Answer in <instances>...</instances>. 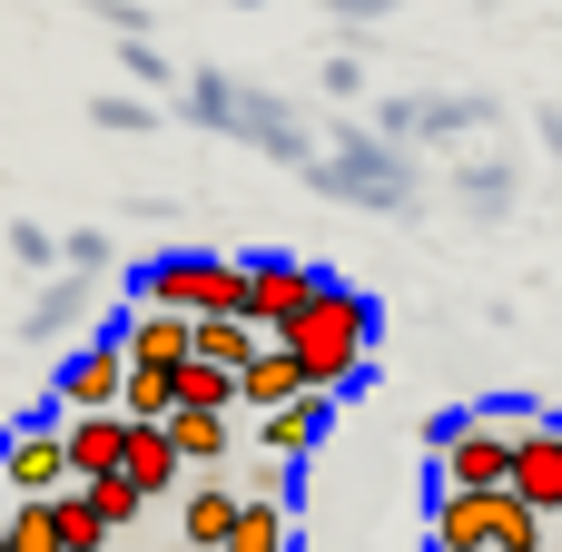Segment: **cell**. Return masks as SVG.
<instances>
[{"instance_id":"obj_1","label":"cell","mask_w":562,"mask_h":552,"mask_svg":"<svg viewBox=\"0 0 562 552\" xmlns=\"http://www.w3.org/2000/svg\"><path fill=\"white\" fill-rule=\"evenodd\" d=\"M277 346L296 356V375H306L316 395H356L366 365H375V296H356L346 277H316L306 316H296Z\"/></svg>"},{"instance_id":"obj_2","label":"cell","mask_w":562,"mask_h":552,"mask_svg":"<svg viewBox=\"0 0 562 552\" xmlns=\"http://www.w3.org/2000/svg\"><path fill=\"white\" fill-rule=\"evenodd\" d=\"M514 435H524V415H504V405L445 415L435 425V494H504L514 484Z\"/></svg>"},{"instance_id":"obj_3","label":"cell","mask_w":562,"mask_h":552,"mask_svg":"<svg viewBox=\"0 0 562 552\" xmlns=\"http://www.w3.org/2000/svg\"><path fill=\"white\" fill-rule=\"evenodd\" d=\"M425 552H553V523L504 484V494H435Z\"/></svg>"},{"instance_id":"obj_4","label":"cell","mask_w":562,"mask_h":552,"mask_svg":"<svg viewBox=\"0 0 562 552\" xmlns=\"http://www.w3.org/2000/svg\"><path fill=\"white\" fill-rule=\"evenodd\" d=\"M188 109L207 119V128H227V138H247V148H267V158H286V168H306V119L286 109V99H267V89H237L227 69H198L188 79Z\"/></svg>"},{"instance_id":"obj_5","label":"cell","mask_w":562,"mask_h":552,"mask_svg":"<svg viewBox=\"0 0 562 552\" xmlns=\"http://www.w3.org/2000/svg\"><path fill=\"white\" fill-rule=\"evenodd\" d=\"M138 306H168V316H247V257L168 247V257L138 267Z\"/></svg>"},{"instance_id":"obj_6","label":"cell","mask_w":562,"mask_h":552,"mask_svg":"<svg viewBox=\"0 0 562 552\" xmlns=\"http://www.w3.org/2000/svg\"><path fill=\"white\" fill-rule=\"evenodd\" d=\"M306 178H316L326 198H366V207H415V198H425L415 158H405L395 138H375V128H346L336 158H306Z\"/></svg>"},{"instance_id":"obj_7","label":"cell","mask_w":562,"mask_h":552,"mask_svg":"<svg viewBox=\"0 0 562 552\" xmlns=\"http://www.w3.org/2000/svg\"><path fill=\"white\" fill-rule=\"evenodd\" d=\"M0 484H10V504H49V494H69L59 415H20V425H0Z\"/></svg>"},{"instance_id":"obj_8","label":"cell","mask_w":562,"mask_h":552,"mask_svg":"<svg viewBox=\"0 0 562 552\" xmlns=\"http://www.w3.org/2000/svg\"><path fill=\"white\" fill-rule=\"evenodd\" d=\"M119 395H128V356H119V336H89V346L59 365V385H49L59 415H119Z\"/></svg>"},{"instance_id":"obj_9","label":"cell","mask_w":562,"mask_h":552,"mask_svg":"<svg viewBox=\"0 0 562 552\" xmlns=\"http://www.w3.org/2000/svg\"><path fill=\"white\" fill-rule=\"evenodd\" d=\"M494 119V99H474V89H445V99H375V138H464V128H484Z\"/></svg>"},{"instance_id":"obj_10","label":"cell","mask_w":562,"mask_h":552,"mask_svg":"<svg viewBox=\"0 0 562 552\" xmlns=\"http://www.w3.org/2000/svg\"><path fill=\"white\" fill-rule=\"evenodd\" d=\"M306 296H316V267H296V257H247V326H257L267 346L306 316Z\"/></svg>"},{"instance_id":"obj_11","label":"cell","mask_w":562,"mask_h":552,"mask_svg":"<svg viewBox=\"0 0 562 552\" xmlns=\"http://www.w3.org/2000/svg\"><path fill=\"white\" fill-rule=\"evenodd\" d=\"M514 494L562 533V415H524V435H514Z\"/></svg>"},{"instance_id":"obj_12","label":"cell","mask_w":562,"mask_h":552,"mask_svg":"<svg viewBox=\"0 0 562 552\" xmlns=\"http://www.w3.org/2000/svg\"><path fill=\"white\" fill-rule=\"evenodd\" d=\"M109 336H119L128 365H158V375H178V365L198 356V316H168V306H128Z\"/></svg>"},{"instance_id":"obj_13","label":"cell","mask_w":562,"mask_h":552,"mask_svg":"<svg viewBox=\"0 0 562 552\" xmlns=\"http://www.w3.org/2000/svg\"><path fill=\"white\" fill-rule=\"evenodd\" d=\"M326 425H336V395H296V405L257 415V444H267L277 464H306V454L326 444Z\"/></svg>"},{"instance_id":"obj_14","label":"cell","mask_w":562,"mask_h":552,"mask_svg":"<svg viewBox=\"0 0 562 552\" xmlns=\"http://www.w3.org/2000/svg\"><path fill=\"white\" fill-rule=\"evenodd\" d=\"M59 444H69V484H99L128 454V415H59Z\"/></svg>"},{"instance_id":"obj_15","label":"cell","mask_w":562,"mask_h":552,"mask_svg":"<svg viewBox=\"0 0 562 552\" xmlns=\"http://www.w3.org/2000/svg\"><path fill=\"white\" fill-rule=\"evenodd\" d=\"M296 395H316V385L296 375V356H286V346H257L247 375H237V405H247V415H277V405H296Z\"/></svg>"},{"instance_id":"obj_16","label":"cell","mask_w":562,"mask_h":552,"mask_svg":"<svg viewBox=\"0 0 562 552\" xmlns=\"http://www.w3.org/2000/svg\"><path fill=\"white\" fill-rule=\"evenodd\" d=\"M237 533V484H188V504H178V543L188 552H227Z\"/></svg>"},{"instance_id":"obj_17","label":"cell","mask_w":562,"mask_h":552,"mask_svg":"<svg viewBox=\"0 0 562 552\" xmlns=\"http://www.w3.org/2000/svg\"><path fill=\"white\" fill-rule=\"evenodd\" d=\"M119 474H128V484H138L148 504H168V484H178L188 464H178V444H168V425H128V454H119Z\"/></svg>"},{"instance_id":"obj_18","label":"cell","mask_w":562,"mask_h":552,"mask_svg":"<svg viewBox=\"0 0 562 552\" xmlns=\"http://www.w3.org/2000/svg\"><path fill=\"white\" fill-rule=\"evenodd\" d=\"M267 336L247 326V316H198V365H217V375H247V356H257Z\"/></svg>"},{"instance_id":"obj_19","label":"cell","mask_w":562,"mask_h":552,"mask_svg":"<svg viewBox=\"0 0 562 552\" xmlns=\"http://www.w3.org/2000/svg\"><path fill=\"white\" fill-rule=\"evenodd\" d=\"M168 444H178V464H227V444H237V425L227 415H168Z\"/></svg>"},{"instance_id":"obj_20","label":"cell","mask_w":562,"mask_h":552,"mask_svg":"<svg viewBox=\"0 0 562 552\" xmlns=\"http://www.w3.org/2000/svg\"><path fill=\"white\" fill-rule=\"evenodd\" d=\"M49 523H59V552H119L109 543V523L89 514V494L69 484V494H49Z\"/></svg>"},{"instance_id":"obj_21","label":"cell","mask_w":562,"mask_h":552,"mask_svg":"<svg viewBox=\"0 0 562 552\" xmlns=\"http://www.w3.org/2000/svg\"><path fill=\"white\" fill-rule=\"evenodd\" d=\"M227 552H296L286 504H237V533H227Z\"/></svg>"},{"instance_id":"obj_22","label":"cell","mask_w":562,"mask_h":552,"mask_svg":"<svg viewBox=\"0 0 562 552\" xmlns=\"http://www.w3.org/2000/svg\"><path fill=\"white\" fill-rule=\"evenodd\" d=\"M79 306H89V277H69V267H59V277L40 286V306H30V336H69V326H79Z\"/></svg>"},{"instance_id":"obj_23","label":"cell","mask_w":562,"mask_h":552,"mask_svg":"<svg viewBox=\"0 0 562 552\" xmlns=\"http://www.w3.org/2000/svg\"><path fill=\"white\" fill-rule=\"evenodd\" d=\"M168 385H178V405H188V415H237V375H217V365H198V356H188Z\"/></svg>"},{"instance_id":"obj_24","label":"cell","mask_w":562,"mask_h":552,"mask_svg":"<svg viewBox=\"0 0 562 552\" xmlns=\"http://www.w3.org/2000/svg\"><path fill=\"white\" fill-rule=\"evenodd\" d=\"M79 494H89V514H99V523H109V543H119V533H128V523H138V514H148V494H138V484H128V474H99V484H79Z\"/></svg>"},{"instance_id":"obj_25","label":"cell","mask_w":562,"mask_h":552,"mask_svg":"<svg viewBox=\"0 0 562 552\" xmlns=\"http://www.w3.org/2000/svg\"><path fill=\"white\" fill-rule=\"evenodd\" d=\"M454 198L484 207V217H504V207H514V168H504V158H494V168L474 158V168H454Z\"/></svg>"},{"instance_id":"obj_26","label":"cell","mask_w":562,"mask_h":552,"mask_svg":"<svg viewBox=\"0 0 562 552\" xmlns=\"http://www.w3.org/2000/svg\"><path fill=\"white\" fill-rule=\"evenodd\" d=\"M0 523H10V552H59V523H49V504H10Z\"/></svg>"},{"instance_id":"obj_27","label":"cell","mask_w":562,"mask_h":552,"mask_svg":"<svg viewBox=\"0 0 562 552\" xmlns=\"http://www.w3.org/2000/svg\"><path fill=\"white\" fill-rule=\"evenodd\" d=\"M89 119L119 128V138H148V128H158V99H89Z\"/></svg>"},{"instance_id":"obj_28","label":"cell","mask_w":562,"mask_h":552,"mask_svg":"<svg viewBox=\"0 0 562 552\" xmlns=\"http://www.w3.org/2000/svg\"><path fill=\"white\" fill-rule=\"evenodd\" d=\"M119 69H128L138 89H168V59H158V40H128V49H119Z\"/></svg>"},{"instance_id":"obj_29","label":"cell","mask_w":562,"mask_h":552,"mask_svg":"<svg viewBox=\"0 0 562 552\" xmlns=\"http://www.w3.org/2000/svg\"><path fill=\"white\" fill-rule=\"evenodd\" d=\"M10 257H20V267H59V237H49V227H30V217H20V227H10Z\"/></svg>"},{"instance_id":"obj_30","label":"cell","mask_w":562,"mask_h":552,"mask_svg":"<svg viewBox=\"0 0 562 552\" xmlns=\"http://www.w3.org/2000/svg\"><path fill=\"white\" fill-rule=\"evenodd\" d=\"M99 257H109V237H99V227H79V237H59V267H69V277H99Z\"/></svg>"},{"instance_id":"obj_31","label":"cell","mask_w":562,"mask_h":552,"mask_svg":"<svg viewBox=\"0 0 562 552\" xmlns=\"http://www.w3.org/2000/svg\"><path fill=\"white\" fill-rule=\"evenodd\" d=\"M89 10H99L119 40H148V10H138V0H89Z\"/></svg>"},{"instance_id":"obj_32","label":"cell","mask_w":562,"mask_h":552,"mask_svg":"<svg viewBox=\"0 0 562 552\" xmlns=\"http://www.w3.org/2000/svg\"><path fill=\"white\" fill-rule=\"evenodd\" d=\"M326 10H336V20H385L395 0H326Z\"/></svg>"},{"instance_id":"obj_33","label":"cell","mask_w":562,"mask_h":552,"mask_svg":"<svg viewBox=\"0 0 562 552\" xmlns=\"http://www.w3.org/2000/svg\"><path fill=\"white\" fill-rule=\"evenodd\" d=\"M533 128H543V148H562V109H533Z\"/></svg>"},{"instance_id":"obj_34","label":"cell","mask_w":562,"mask_h":552,"mask_svg":"<svg viewBox=\"0 0 562 552\" xmlns=\"http://www.w3.org/2000/svg\"><path fill=\"white\" fill-rule=\"evenodd\" d=\"M0 552H10V523H0Z\"/></svg>"}]
</instances>
